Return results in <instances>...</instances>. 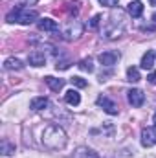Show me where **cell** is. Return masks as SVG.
<instances>
[{
  "label": "cell",
  "mask_w": 156,
  "mask_h": 158,
  "mask_svg": "<svg viewBox=\"0 0 156 158\" xmlns=\"http://www.w3.org/2000/svg\"><path fill=\"white\" fill-rule=\"evenodd\" d=\"M44 81H46V85H48L51 90H55V92L63 90V86H64V81H63V79H55V77H51V76H46Z\"/></svg>",
  "instance_id": "4fadbf2b"
},
{
  "label": "cell",
  "mask_w": 156,
  "mask_h": 158,
  "mask_svg": "<svg viewBox=\"0 0 156 158\" xmlns=\"http://www.w3.org/2000/svg\"><path fill=\"white\" fill-rule=\"evenodd\" d=\"M15 153V143H11L9 140H2V155L4 156H9V155H13Z\"/></svg>",
  "instance_id": "ac0fdd59"
},
{
  "label": "cell",
  "mask_w": 156,
  "mask_h": 158,
  "mask_svg": "<svg viewBox=\"0 0 156 158\" xmlns=\"http://www.w3.org/2000/svg\"><path fill=\"white\" fill-rule=\"evenodd\" d=\"M97 105L103 107V110H105L107 114H110V116L117 114V105L112 99H109L107 96H99V98H97Z\"/></svg>",
  "instance_id": "52a82bcc"
},
{
  "label": "cell",
  "mask_w": 156,
  "mask_h": 158,
  "mask_svg": "<svg viewBox=\"0 0 156 158\" xmlns=\"http://www.w3.org/2000/svg\"><path fill=\"white\" fill-rule=\"evenodd\" d=\"M50 105V101L44 98V96H39V98H33L31 101H30V107L33 109V110H42V109H46Z\"/></svg>",
  "instance_id": "8fae6325"
},
{
  "label": "cell",
  "mask_w": 156,
  "mask_h": 158,
  "mask_svg": "<svg viewBox=\"0 0 156 158\" xmlns=\"http://www.w3.org/2000/svg\"><path fill=\"white\" fill-rule=\"evenodd\" d=\"M153 121H154V125H156V112H154V116H153Z\"/></svg>",
  "instance_id": "83f0119b"
},
{
  "label": "cell",
  "mask_w": 156,
  "mask_h": 158,
  "mask_svg": "<svg viewBox=\"0 0 156 158\" xmlns=\"http://www.w3.org/2000/svg\"><path fill=\"white\" fill-rule=\"evenodd\" d=\"M147 81H149L151 85H156V72H153V74H149V77H147Z\"/></svg>",
  "instance_id": "484cf974"
},
{
  "label": "cell",
  "mask_w": 156,
  "mask_h": 158,
  "mask_svg": "<svg viewBox=\"0 0 156 158\" xmlns=\"http://www.w3.org/2000/svg\"><path fill=\"white\" fill-rule=\"evenodd\" d=\"M79 9H81L79 0H68V13H70V15H77Z\"/></svg>",
  "instance_id": "44dd1931"
},
{
  "label": "cell",
  "mask_w": 156,
  "mask_h": 158,
  "mask_svg": "<svg viewBox=\"0 0 156 158\" xmlns=\"http://www.w3.org/2000/svg\"><path fill=\"white\" fill-rule=\"evenodd\" d=\"M127 77H129V81L130 83H138L140 81V70L138 68H134V66H130V68H127Z\"/></svg>",
  "instance_id": "d6986e66"
},
{
  "label": "cell",
  "mask_w": 156,
  "mask_h": 158,
  "mask_svg": "<svg viewBox=\"0 0 156 158\" xmlns=\"http://www.w3.org/2000/svg\"><path fill=\"white\" fill-rule=\"evenodd\" d=\"M123 28H125V22H123V13L119 9H114L110 13V22L109 26L105 28V37L107 39H117L121 33H123Z\"/></svg>",
  "instance_id": "3957f363"
},
{
  "label": "cell",
  "mask_w": 156,
  "mask_h": 158,
  "mask_svg": "<svg viewBox=\"0 0 156 158\" xmlns=\"http://www.w3.org/2000/svg\"><path fill=\"white\" fill-rule=\"evenodd\" d=\"M4 68H6V70H22V68H24V64H22V61H20V59L9 57V59H6V63H4Z\"/></svg>",
  "instance_id": "9a60e30c"
},
{
  "label": "cell",
  "mask_w": 156,
  "mask_h": 158,
  "mask_svg": "<svg viewBox=\"0 0 156 158\" xmlns=\"http://www.w3.org/2000/svg\"><path fill=\"white\" fill-rule=\"evenodd\" d=\"M119 52H103V53H99V63L103 64V66H112V64H116L117 61H119Z\"/></svg>",
  "instance_id": "ba28073f"
},
{
  "label": "cell",
  "mask_w": 156,
  "mask_h": 158,
  "mask_svg": "<svg viewBox=\"0 0 156 158\" xmlns=\"http://www.w3.org/2000/svg\"><path fill=\"white\" fill-rule=\"evenodd\" d=\"M64 101L68 103V105H79L81 103V96H79V92L77 90H68L66 94H64Z\"/></svg>",
  "instance_id": "2e32d148"
},
{
  "label": "cell",
  "mask_w": 156,
  "mask_h": 158,
  "mask_svg": "<svg viewBox=\"0 0 156 158\" xmlns=\"http://www.w3.org/2000/svg\"><path fill=\"white\" fill-rule=\"evenodd\" d=\"M119 0H99V4H103V6H107V7H114Z\"/></svg>",
  "instance_id": "d4e9b609"
},
{
  "label": "cell",
  "mask_w": 156,
  "mask_h": 158,
  "mask_svg": "<svg viewBox=\"0 0 156 158\" xmlns=\"http://www.w3.org/2000/svg\"><path fill=\"white\" fill-rule=\"evenodd\" d=\"M70 81H72V85H76L77 88H84V86L88 85V83H86V81H84L83 77H77V76H76V77H72Z\"/></svg>",
  "instance_id": "7402d4cb"
},
{
  "label": "cell",
  "mask_w": 156,
  "mask_h": 158,
  "mask_svg": "<svg viewBox=\"0 0 156 158\" xmlns=\"http://www.w3.org/2000/svg\"><path fill=\"white\" fill-rule=\"evenodd\" d=\"M76 158H99V156H97L96 151H92L88 147H81V149H77V153H76Z\"/></svg>",
  "instance_id": "e0dca14e"
},
{
  "label": "cell",
  "mask_w": 156,
  "mask_h": 158,
  "mask_svg": "<svg viewBox=\"0 0 156 158\" xmlns=\"http://www.w3.org/2000/svg\"><path fill=\"white\" fill-rule=\"evenodd\" d=\"M99 20H101V17H99V15L92 17V20H90V28H92V30H97V28H99Z\"/></svg>",
  "instance_id": "cb8c5ba5"
},
{
  "label": "cell",
  "mask_w": 156,
  "mask_h": 158,
  "mask_svg": "<svg viewBox=\"0 0 156 158\" xmlns=\"http://www.w3.org/2000/svg\"><path fill=\"white\" fill-rule=\"evenodd\" d=\"M55 68H57V70H66V68H70V61H68V59H63V61H57V64H55Z\"/></svg>",
  "instance_id": "603a6c76"
},
{
  "label": "cell",
  "mask_w": 156,
  "mask_h": 158,
  "mask_svg": "<svg viewBox=\"0 0 156 158\" xmlns=\"http://www.w3.org/2000/svg\"><path fill=\"white\" fill-rule=\"evenodd\" d=\"M66 142H68L66 132H64L59 125H48V127L44 129V132H42V143H44V147H48V149H53V151L63 149V147L66 145Z\"/></svg>",
  "instance_id": "6da1fadb"
},
{
  "label": "cell",
  "mask_w": 156,
  "mask_h": 158,
  "mask_svg": "<svg viewBox=\"0 0 156 158\" xmlns=\"http://www.w3.org/2000/svg\"><path fill=\"white\" fill-rule=\"evenodd\" d=\"M151 2V6H156V0H149Z\"/></svg>",
  "instance_id": "4316f807"
},
{
  "label": "cell",
  "mask_w": 156,
  "mask_h": 158,
  "mask_svg": "<svg viewBox=\"0 0 156 158\" xmlns=\"http://www.w3.org/2000/svg\"><path fill=\"white\" fill-rule=\"evenodd\" d=\"M142 145L143 147H153V145H156V125L154 127H145L142 131Z\"/></svg>",
  "instance_id": "5b68a950"
},
{
  "label": "cell",
  "mask_w": 156,
  "mask_h": 158,
  "mask_svg": "<svg viewBox=\"0 0 156 158\" xmlns=\"http://www.w3.org/2000/svg\"><path fill=\"white\" fill-rule=\"evenodd\" d=\"M127 99H129V103L132 107H142L145 103V94L142 90H138V88H132V90L127 92Z\"/></svg>",
  "instance_id": "8992f818"
},
{
  "label": "cell",
  "mask_w": 156,
  "mask_h": 158,
  "mask_svg": "<svg viewBox=\"0 0 156 158\" xmlns=\"http://www.w3.org/2000/svg\"><path fill=\"white\" fill-rule=\"evenodd\" d=\"M153 66H154V52H153V50H149V52L142 57V68L151 70Z\"/></svg>",
  "instance_id": "5bb4252c"
},
{
  "label": "cell",
  "mask_w": 156,
  "mask_h": 158,
  "mask_svg": "<svg viewBox=\"0 0 156 158\" xmlns=\"http://www.w3.org/2000/svg\"><path fill=\"white\" fill-rule=\"evenodd\" d=\"M153 20H154V22H156V13H154V15H153Z\"/></svg>",
  "instance_id": "f1b7e54d"
},
{
  "label": "cell",
  "mask_w": 156,
  "mask_h": 158,
  "mask_svg": "<svg viewBox=\"0 0 156 158\" xmlns=\"http://www.w3.org/2000/svg\"><path fill=\"white\" fill-rule=\"evenodd\" d=\"M39 30H42V31H57V22L51 20V19H40Z\"/></svg>",
  "instance_id": "7c38bea8"
},
{
  "label": "cell",
  "mask_w": 156,
  "mask_h": 158,
  "mask_svg": "<svg viewBox=\"0 0 156 158\" xmlns=\"http://www.w3.org/2000/svg\"><path fill=\"white\" fill-rule=\"evenodd\" d=\"M28 63L33 64V66H42V64L46 63V55H44V52L33 50V52L28 55Z\"/></svg>",
  "instance_id": "9c48e42d"
},
{
  "label": "cell",
  "mask_w": 156,
  "mask_h": 158,
  "mask_svg": "<svg viewBox=\"0 0 156 158\" xmlns=\"http://www.w3.org/2000/svg\"><path fill=\"white\" fill-rule=\"evenodd\" d=\"M83 31H84V26H83V22L81 20H70V22H66L64 24V28H63V39L66 40H76L79 39L81 35H83Z\"/></svg>",
  "instance_id": "277c9868"
},
{
  "label": "cell",
  "mask_w": 156,
  "mask_h": 158,
  "mask_svg": "<svg viewBox=\"0 0 156 158\" xmlns=\"http://www.w3.org/2000/svg\"><path fill=\"white\" fill-rule=\"evenodd\" d=\"M127 11H129L132 17H142V13H143V4H142L140 0L129 2V6H127Z\"/></svg>",
  "instance_id": "30bf717a"
},
{
  "label": "cell",
  "mask_w": 156,
  "mask_h": 158,
  "mask_svg": "<svg viewBox=\"0 0 156 158\" xmlns=\"http://www.w3.org/2000/svg\"><path fill=\"white\" fill-rule=\"evenodd\" d=\"M39 13L33 9H24L22 6H17L13 11L7 13V22H18V24H31L33 20H37Z\"/></svg>",
  "instance_id": "7a4b0ae2"
},
{
  "label": "cell",
  "mask_w": 156,
  "mask_h": 158,
  "mask_svg": "<svg viewBox=\"0 0 156 158\" xmlns=\"http://www.w3.org/2000/svg\"><path fill=\"white\" fill-rule=\"evenodd\" d=\"M79 68H81L83 72H88V74H90V72H94V64H92V59H90V57H88V59H83V61L79 63Z\"/></svg>",
  "instance_id": "ffe728a7"
}]
</instances>
